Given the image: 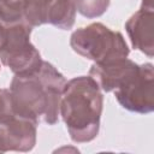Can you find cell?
<instances>
[{
  "label": "cell",
  "mask_w": 154,
  "mask_h": 154,
  "mask_svg": "<svg viewBox=\"0 0 154 154\" xmlns=\"http://www.w3.org/2000/svg\"><path fill=\"white\" fill-rule=\"evenodd\" d=\"M66 82L64 75L48 61H42L32 72L14 75L8 89L13 113L36 125L57 124Z\"/></svg>",
  "instance_id": "cell-1"
},
{
  "label": "cell",
  "mask_w": 154,
  "mask_h": 154,
  "mask_svg": "<svg viewBox=\"0 0 154 154\" xmlns=\"http://www.w3.org/2000/svg\"><path fill=\"white\" fill-rule=\"evenodd\" d=\"M102 109V90L89 75L66 82L60 99L59 114L73 142L85 143L96 138Z\"/></svg>",
  "instance_id": "cell-2"
},
{
  "label": "cell",
  "mask_w": 154,
  "mask_h": 154,
  "mask_svg": "<svg viewBox=\"0 0 154 154\" xmlns=\"http://www.w3.org/2000/svg\"><path fill=\"white\" fill-rule=\"evenodd\" d=\"M70 46L83 58L101 64L128 58L130 49L124 36L102 23H91L71 34Z\"/></svg>",
  "instance_id": "cell-3"
},
{
  "label": "cell",
  "mask_w": 154,
  "mask_h": 154,
  "mask_svg": "<svg viewBox=\"0 0 154 154\" xmlns=\"http://www.w3.org/2000/svg\"><path fill=\"white\" fill-rule=\"evenodd\" d=\"M31 30L32 28L26 23L6 25V38L0 49V61L14 75L32 72L43 61L40 52L30 42Z\"/></svg>",
  "instance_id": "cell-4"
},
{
  "label": "cell",
  "mask_w": 154,
  "mask_h": 154,
  "mask_svg": "<svg viewBox=\"0 0 154 154\" xmlns=\"http://www.w3.org/2000/svg\"><path fill=\"white\" fill-rule=\"evenodd\" d=\"M119 105L129 112L147 114L154 111V67L152 63L138 65L137 71L114 90Z\"/></svg>",
  "instance_id": "cell-5"
},
{
  "label": "cell",
  "mask_w": 154,
  "mask_h": 154,
  "mask_svg": "<svg viewBox=\"0 0 154 154\" xmlns=\"http://www.w3.org/2000/svg\"><path fill=\"white\" fill-rule=\"evenodd\" d=\"M73 0H31L25 23L31 28L51 24L61 30L72 29L76 19Z\"/></svg>",
  "instance_id": "cell-6"
},
{
  "label": "cell",
  "mask_w": 154,
  "mask_h": 154,
  "mask_svg": "<svg viewBox=\"0 0 154 154\" xmlns=\"http://www.w3.org/2000/svg\"><path fill=\"white\" fill-rule=\"evenodd\" d=\"M36 124L10 114L0 119V153L30 152L36 144Z\"/></svg>",
  "instance_id": "cell-7"
},
{
  "label": "cell",
  "mask_w": 154,
  "mask_h": 154,
  "mask_svg": "<svg viewBox=\"0 0 154 154\" xmlns=\"http://www.w3.org/2000/svg\"><path fill=\"white\" fill-rule=\"evenodd\" d=\"M138 69V64L131 59L123 58L107 63H94L89 70V76L106 93L114 91Z\"/></svg>",
  "instance_id": "cell-8"
},
{
  "label": "cell",
  "mask_w": 154,
  "mask_h": 154,
  "mask_svg": "<svg viewBox=\"0 0 154 154\" xmlns=\"http://www.w3.org/2000/svg\"><path fill=\"white\" fill-rule=\"evenodd\" d=\"M125 30L135 49L153 58L154 53V10L141 7L125 23Z\"/></svg>",
  "instance_id": "cell-9"
},
{
  "label": "cell",
  "mask_w": 154,
  "mask_h": 154,
  "mask_svg": "<svg viewBox=\"0 0 154 154\" xmlns=\"http://www.w3.org/2000/svg\"><path fill=\"white\" fill-rule=\"evenodd\" d=\"M31 0H0V22L5 25L25 23Z\"/></svg>",
  "instance_id": "cell-10"
},
{
  "label": "cell",
  "mask_w": 154,
  "mask_h": 154,
  "mask_svg": "<svg viewBox=\"0 0 154 154\" xmlns=\"http://www.w3.org/2000/svg\"><path fill=\"white\" fill-rule=\"evenodd\" d=\"M73 2L79 14L93 19L102 16L108 10L111 0H73Z\"/></svg>",
  "instance_id": "cell-11"
},
{
  "label": "cell",
  "mask_w": 154,
  "mask_h": 154,
  "mask_svg": "<svg viewBox=\"0 0 154 154\" xmlns=\"http://www.w3.org/2000/svg\"><path fill=\"white\" fill-rule=\"evenodd\" d=\"M14 114L11 106V95L8 89H0V119Z\"/></svg>",
  "instance_id": "cell-12"
},
{
  "label": "cell",
  "mask_w": 154,
  "mask_h": 154,
  "mask_svg": "<svg viewBox=\"0 0 154 154\" xmlns=\"http://www.w3.org/2000/svg\"><path fill=\"white\" fill-rule=\"evenodd\" d=\"M6 38V25L0 22V49L2 48Z\"/></svg>",
  "instance_id": "cell-13"
},
{
  "label": "cell",
  "mask_w": 154,
  "mask_h": 154,
  "mask_svg": "<svg viewBox=\"0 0 154 154\" xmlns=\"http://www.w3.org/2000/svg\"><path fill=\"white\" fill-rule=\"evenodd\" d=\"M142 7H144V8H153L152 0H142Z\"/></svg>",
  "instance_id": "cell-14"
}]
</instances>
